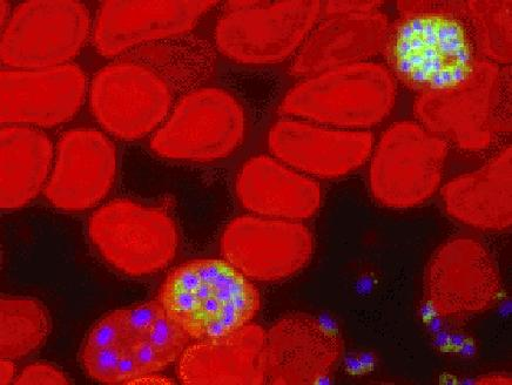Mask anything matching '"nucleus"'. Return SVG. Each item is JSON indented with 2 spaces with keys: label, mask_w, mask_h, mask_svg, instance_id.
Masks as SVG:
<instances>
[{
  "label": "nucleus",
  "mask_w": 512,
  "mask_h": 385,
  "mask_svg": "<svg viewBox=\"0 0 512 385\" xmlns=\"http://www.w3.org/2000/svg\"><path fill=\"white\" fill-rule=\"evenodd\" d=\"M383 46L387 69L419 96L453 89L483 60L467 2L417 0L397 3Z\"/></svg>",
  "instance_id": "f257e3e1"
},
{
  "label": "nucleus",
  "mask_w": 512,
  "mask_h": 385,
  "mask_svg": "<svg viewBox=\"0 0 512 385\" xmlns=\"http://www.w3.org/2000/svg\"><path fill=\"white\" fill-rule=\"evenodd\" d=\"M159 300L101 317L87 334L80 362L87 376L103 384H132L178 362L191 343Z\"/></svg>",
  "instance_id": "f03ea898"
},
{
  "label": "nucleus",
  "mask_w": 512,
  "mask_h": 385,
  "mask_svg": "<svg viewBox=\"0 0 512 385\" xmlns=\"http://www.w3.org/2000/svg\"><path fill=\"white\" fill-rule=\"evenodd\" d=\"M158 300L191 340L215 339L251 323L261 299L251 280L226 260L198 259L167 276Z\"/></svg>",
  "instance_id": "7ed1b4c3"
},
{
  "label": "nucleus",
  "mask_w": 512,
  "mask_h": 385,
  "mask_svg": "<svg viewBox=\"0 0 512 385\" xmlns=\"http://www.w3.org/2000/svg\"><path fill=\"white\" fill-rule=\"evenodd\" d=\"M414 112L422 126L461 150H487L511 132L510 67L483 59L460 85L419 96Z\"/></svg>",
  "instance_id": "20e7f679"
},
{
  "label": "nucleus",
  "mask_w": 512,
  "mask_h": 385,
  "mask_svg": "<svg viewBox=\"0 0 512 385\" xmlns=\"http://www.w3.org/2000/svg\"><path fill=\"white\" fill-rule=\"evenodd\" d=\"M396 97V80L387 67L365 62L306 78L287 92L279 111L323 126L363 131L389 116Z\"/></svg>",
  "instance_id": "39448f33"
},
{
  "label": "nucleus",
  "mask_w": 512,
  "mask_h": 385,
  "mask_svg": "<svg viewBox=\"0 0 512 385\" xmlns=\"http://www.w3.org/2000/svg\"><path fill=\"white\" fill-rule=\"evenodd\" d=\"M323 3L229 2L215 27L218 50L235 63L271 65L298 53L318 24Z\"/></svg>",
  "instance_id": "423d86ee"
},
{
  "label": "nucleus",
  "mask_w": 512,
  "mask_h": 385,
  "mask_svg": "<svg viewBox=\"0 0 512 385\" xmlns=\"http://www.w3.org/2000/svg\"><path fill=\"white\" fill-rule=\"evenodd\" d=\"M87 233L110 266L131 278L160 272L179 247L178 227L164 209L119 199L94 212Z\"/></svg>",
  "instance_id": "0eeeda50"
},
{
  "label": "nucleus",
  "mask_w": 512,
  "mask_h": 385,
  "mask_svg": "<svg viewBox=\"0 0 512 385\" xmlns=\"http://www.w3.org/2000/svg\"><path fill=\"white\" fill-rule=\"evenodd\" d=\"M244 108L218 87H198L184 94L151 140L159 157L188 162L227 158L244 140Z\"/></svg>",
  "instance_id": "6e6552de"
},
{
  "label": "nucleus",
  "mask_w": 512,
  "mask_h": 385,
  "mask_svg": "<svg viewBox=\"0 0 512 385\" xmlns=\"http://www.w3.org/2000/svg\"><path fill=\"white\" fill-rule=\"evenodd\" d=\"M373 152L369 187L381 205L414 208L441 186L448 143L421 124L400 121L390 126Z\"/></svg>",
  "instance_id": "1a4fd4ad"
},
{
  "label": "nucleus",
  "mask_w": 512,
  "mask_h": 385,
  "mask_svg": "<svg viewBox=\"0 0 512 385\" xmlns=\"http://www.w3.org/2000/svg\"><path fill=\"white\" fill-rule=\"evenodd\" d=\"M86 6L74 0H30L3 26L0 58L8 69L36 70L71 64L92 35Z\"/></svg>",
  "instance_id": "9d476101"
},
{
  "label": "nucleus",
  "mask_w": 512,
  "mask_h": 385,
  "mask_svg": "<svg viewBox=\"0 0 512 385\" xmlns=\"http://www.w3.org/2000/svg\"><path fill=\"white\" fill-rule=\"evenodd\" d=\"M173 96L157 72L126 57L103 67L89 87L97 123L113 137L130 141L157 132L172 111Z\"/></svg>",
  "instance_id": "9b49d317"
},
{
  "label": "nucleus",
  "mask_w": 512,
  "mask_h": 385,
  "mask_svg": "<svg viewBox=\"0 0 512 385\" xmlns=\"http://www.w3.org/2000/svg\"><path fill=\"white\" fill-rule=\"evenodd\" d=\"M423 295L430 312L442 319L487 312L501 299L500 269L482 242L456 236L431 256Z\"/></svg>",
  "instance_id": "f8f14e48"
},
{
  "label": "nucleus",
  "mask_w": 512,
  "mask_h": 385,
  "mask_svg": "<svg viewBox=\"0 0 512 385\" xmlns=\"http://www.w3.org/2000/svg\"><path fill=\"white\" fill-rule=\"evenodd\" d=\"M220 248L247 279L278 282L301 272L314 253L313 234L300 221L245 215L229 222Z\"/></svg>",
  "instance_id": "ddd939ff"
},
{
  "label": "nucleus",
  "mask_w": 512,
  "mask_h": 385,
  "mask_svg": "<svg viewBox=\"0 0 512 385\" xmlns=\"http://www.w3.org/2000/svg\"><path fill=\"white\" fill-rule=\"evenodd\" d=\"M217 5L210 0L104 2L93 24V44L106 58L124 56L140 47L188 35Z\"/></svg>",
  "instance_id": "4468645a"
},
{
  "label": "nucleus",
  "mask_w": 512,
  "mask_h": 385,
  "mask_svg": "<svg viewBox=\"0 0 512 385\" xmlns=\"http://www.w3.org/2000/svg\"><path fill=\"white\" fill-rule=\"evenodd\" d=\"M0 120L4 126L56 127L70 121L89 96L85 72L76 64L46 69H5L0 74Z\"/></svg>",
  "instance_id": "2eb2a0df"
},
{
  "label": "nucleus",
  "mask_w": 512,
  "mask_h": 385,
  "mask_svg": "<svg viewBox=\"0 0 512 385\" xmlns=\"http://www.w3.org/2000/svg\"><path fill=\"white\" fill-rule=\"evenodd\" d=\"M117 170V150L109 137L91 128L71 130L58 141L45 197L59 211H87L110 193Z\"/></svg>",
  "instance_id": "dca6fc26"
},
{
  "label": "nucleus",
  "mask_w": 512,
  "mask_h": 385,
  "mask_svg": "<svg viewBox=\"0 0 512 385\" xmlns=\"http://www.w3.org/2000/svg\"><path fill=\"white\" fill-rule=\"evenodd\" d=\"M269 150L294 170L322 179L359 170L374 151L373 134L342 130L306 120L278 121L268 135Z\"/></svg>",
  "instance_id": "f3484780"
},
{
  "label": "nucleus",
  "mask_w": 512,
  "mask_h": 385,
  "mask_svg": "<svg viewBox=\"0 0 512 385\" xmlns=\"http://www.w3.org/2000/svg\"><path fill=\"white\" fill-rule=\"evenodd\" d=\"M341 355L340 334L328 323L308 314L282 317L266 332L267 383L319 384Z\"/></svg>",
  "instance_id": "a211bd4d"
},
{
  "label": "nucleus",
  "mask_w": 512,
  "mask_h": 385,
  "mask_svg": "<svg viewBox=\"0 0 512 385\" xmlns=\"http://www.w3.org/2000/svg\"><path fill=\"white\" fill-rule=\"evenodd\" d=\"M388 18L379 11L355 15L325 16L296 53L291 66L303 79L327 71L368 62L383 50Z\"/></svg>",
  "instance_id": "6ab92c4d"
},
{
  "label": "nucleus",
  "mask_w": 512,
  "mask_h": 385,
  "mask_svg": "<svg viewBox=\"0 0 512 385\" xmlns=\"http://www.w3.org/2000/svg\"><path fill=\"white\" fill-rule=\"evenodd\" d=\"M177 374L188 385L265 384L266 330L248 323L224 336L190 343L178 360Z\"/></svg>",
  "instance_id": "aec40b11"
},
{
  "label": "nucleus",
  "mask_w": 512,
  "mask_h": 385,
  "mask_svg": "<svg viewBox=\"0 0 512 385\" xmlns=\"http://www.w3.org/2000/svg\"><path fill=\"white\" fill-rule=\"evenodd\" d=\"M237 195L247 211L271 219L301 222L322 205L318 182L268 155H258L242 166Z\"/></svg>",
  "instance_id": "412c9836"
},
{
  "label": "nucleus",
  "mask_w": 512,
  "mask_h": 385,
  "mask_svg": "<svg viewBox=\"0 0 512 385\" xmlns=\"http://www.w3.org/2000/svg\"><path fill=\"white\" fill-rule=\"evenodd\" d=\"M449 215L481 231L501 232L512 224V148L505 147L487 164L460 175L442 188Z\"/></svg>",
  "instance_id": "4be33fe9"
},
{
  "label": "nucleus",
  "mask_w": 512,
  "mask_h": 385,
  "mask_svg": "<svg viewBox=\"0 0 512 385\" xmlns=\"http://www.w3.org/2000/svg\"><path fill=\"white\" fill-rule=\"evenodd\" d=\"M55 153L52 141L40 128L3 127L0 132L3 211H17L38 197L49 181Z\"/></svg>",
  "instance_id": "5701e85b"
},
{
  "label": "nucleus",
  "mask_w": 512,
  "mask_h": 385,
  "mask_svg": "<svg viewBox=\"0 0 512 385\" xmlns=\"http://www.w3.org/2000/svg\"><path fill=\"white\" fill-rule=\"evenodd\" d=\"M126 58L157 72L173 92H190L211 76L215 56L205 40L188 35L140 47Z\"/></svg>",
  "instance_id": "b1692460"
},
{
  "label": "nucleus",
  "mask_w": 512,
  "mask_h": 385,
  "mask_svg": "<svg viewBox=\"0 0 512 385\" xmlns=\"http://www.w3.org/2000/svg\"><path fill=\"white\" fill-rule=\"evenodd\" d=\"M2 359L18 361L35 353L50 334L51 322L46 308L26 297H4L0 302Z\"/></svg>",
  "instance_id": "393cba45"
},
{
  "label": "nucleus",
  "mask_w": 512,
  "mask_h": 385,
  "mask_svg": "<svg viewBox=\"0 0 512 385\" xmlns=\"http://www.w3.org/2000/svg\"><path fill=\"white\" fill-rule=\"evenodd\" d=\"M468 16L478 50L485 60L508 65L512 59V2L510 0H470Z\"/></svg>",
  "instance_id": "a878e982"
},
{
  "label": "nucleus",
  "mask_w": 512,
  "mask_h": 385,
  "mask_svg": "<svg viewBox=\"0 0 512 385\" xmlns=\"http://www.w3.org/2000/svg\"><path fill=\"white\" fill-rule=\"evenodd\" d=\"M18 385L22 384H69L70 380L63 373L52 364L47 363H33L26 367L20 373L15 382Z\"/></svg>",
  "instance_id": "bb28decb"
},
{
  "label": "nucleus",
  "mask_w": 512,
  "mask_h": 385,
  "mask_svg": "<svg viewBox=\"0 0 512 385\" xmlns=\"http://www.w3.org/2000/svg\"><path fill=\"white\" fill-rule=\"evenodd\" d=\"M382 4V2H328L323 3L322 13H325V16L369 13L379 11Z\"/></svg>",
  "instance_id": "cd10ccee"
},
{
  "label": "nucleus",
  "mask_w": 512,
  "mask_h": 385,
  "mask_svg": "<svg viewBox=\"0 0 512 385\" xmlns=\"http://www.w3.org/2000/svg\"><path fill=\"white\" fill-rule=\"evenodd\" d=\"M2 377H0V383L2 384H10L15 382L16 380V367L15 361H11L8 359H2Z\"/></svg>",
  "instance_id": "c85d7f7f"
},
{
  "label": "nucleus",
  "mask_w": 512,
  "mask_h": 385,
  "mask_svg": "<svg viewBox=\"0 0 512 385\" xmlns=\"http://www.w3.org/2000/svg\"><path fill=\"white\" fill-rule=\"evenodd\" d=\"M477 383L480 384H511V377L503 375L484 376Z\"/></svg>",
  "instance_id": "c756f323"
}]
</instances>
